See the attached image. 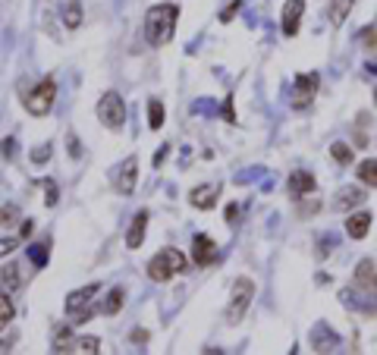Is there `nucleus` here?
Listing matches in <instances>:
<instances>
[{
  "label": "nucleus",
  "instance_id": "f257e3e1",
  "mask_svg": "<svg viewBox=\"0 0 377 355\" xmlns=\"http://www.w3.org/2000/svg\"><path fill=\"white\" fill-rule=\"evenodd\" d=\"M176 19H179L176 3H155L145 13V38H148V45L151 47L170 45L173 32H176Z\"/></svg>",
  "mask_w": 377,
  "mask_h": 355
},
{
  "label": "nucleus",
  "instance_id": "f03ea898",
  "mask_svg": "<svg viewBox=\"0 0 377 355\" xmlns=\"http://www.w3.org/2000/svg\"><path fill=\"white\" fill-rule=\"evenodd\" d=\"M185 264H189V258H185L179 249H163V252H157L155 258L148 261V277L155 283H167L176 274H183Z\"/></svg>",
  "mask_w": 377,
  "mask_h": 355
},
{
  "label": "nucleus",
  "instance_id": "7ed1b4c3",
  "mask_svg": "<svg viewBox=\"0 0 377 355\" xmlns=\"http://www.w3.org/2000/svg\"><path fill=\"white\" fill-rule=\"evenodd\" d=\"M251 299H255V283L249 277H239L233 283V293H229V305H227V324H239L249 311Z\"/></svg>",
  "mask_w": 377,
  "mask_h": 355
},
{
  "label": "nucleus",
  "instance_id": "20e7f679",
  "mask_svg": "<svg viewBox=\"0 0 377 355\" xmlns=\"http://www.w3.org/2000/svg\"><path fill=\"white\" fill-rule=\"evenodd\" d=\"M54 98H57V85H54V79H41L35 89L25 95V111H29L32 117H45V113H51Z\"/></svg>",
  "mask_w": 377,
  "mask_h": 355
},
{
  "label": "nucleus",
  "instance_id": "39448f33",
  "mask_svg": "<svg viewBox=\"0 0 377 355\" xmlns=\"http://www.w3.org/2000/svg\"><path fill=\"white\" fill-rule=\"evenodd\" d=\"M98 119H101L107 129H123L126 123V104L117 91H107V95L98 101Z\"/></svg>",
  "mask_w": 377,
  "mask_h": 355
},
{
  "label": "nucleus",
  "instance_id": "423d86ee",
  "mask_svg": "<svg viewBox=\"0 0 377 355\" xmlns=\"http://www.w3.org/2000/svg\"><path fill=\"white\" fill-rule=\"evenodd\" d=\"M318 73H299L296 82H293V107L296 111H302V107H308L311 101H315V95H318Z\"/></svg>",
  "mask_w": 377,
  "mask_h": 355
},
{
  "label": "nucleus",
  "instance_id": "0eeeda50",
  "mask_svg": "<svg viewBox=\"0 0 377 355\" xmlns=\"http://www.w3.org/2000/svg\"><path fill=\"white\" fill-rule=\"evenodd\" d=\"M135 183H139V157L129 154L117 170H113V189H117L119 195H133Z\"/></svg>",
  "mask_w": 377,
  "mask_h": 355
},
{
  "label": "nucleus",
  "instance_id": "6e6552de",
  "mask_svg": "<svg viewBox=\"0 0 377 355\" xmlns=\"http://www.w3.org/2000/svg\"><path fill=\"white\" fill-rule=\"evenodd\" d=\"M217 195H220V185L217 183H201L189 192V205L198 207V211H211L217 205Z\"/></svg>",
  "mask_w": 377,
  "mask_h": 355
},
{
  "label": "nucleus",
  "instance_id": "1a4fd4ad",
  "mask_svg": "<svg viewBox=\"0 0 377 355\" xmlns=\"http://www.w3.org/2000/svg\"><path fill=\"white\" fill-rule=\"evenodd\" d=\"M217 258V245L211 236H205V233H198V236L192 239V261L198 267H207V264H214Z\"/></svg>",
  "mask_w": 377,
  "mask_h": 355
},
{
  "label": "nucleus",
  "instance_id": "9d476101",
  "mask_svg": "<svg viewBox=\"0 0 377 355\" xmlns=\"http://www.w3.org/2000/svg\"><path fill=\"white\" fill-rule=\"evenodd\" d=\"M318 189V183H315V176L311 173H305V170H296V173H289V179H286V192H289V198H305L308 192H315Z\"/></svg>",
  "mask_w": 377,
  "mask_h": 355
},
{
  "label": "nucleus",
  "instance_id": "9b49d317",
  "mask_svg": "<svg viewBox=\"0 0 377 355\" xmlns=\"http://www.w3.org/2000/svg\"><path fill=\"white\" fill-rule=\"evenodd\" d=\"M302 13H305V0H286L283 7V16H280V25H283V35H296L299 32V23H302Z\"/></svg>",
  "mask_w": 377,
  "mask_h": 355
},
{
  "label": "nucleus",
  "instance_id": "f8f14e48",
  "mask_svg": "<svg viewBox=\"0 0 377 355\" xmlns=\"http://www.w3.org/2000/svg\"><path fill=\"white\" fill-rule=\"evenodd\" d=\"M355 289L377 299V274L371 261H358V267H355Z\"/></svg>",
  "mask_w": 377,
  "mask_h": 355
},
{
  "label": "nucleus",
  "instance_id": "ddd939ff",
  "mask_svg": "<svg viewBox=\"0 0 377 355\" xmlns=\"http://www.w3.org/2000/svg\"><path fill=\"white\" fill-rule=\"evenodd\" d=\"M98 293V283H89V286L76 289V293H69L67 299V314H79V311H85L91 305V299H95Z\"/></svg>",
  "mask_w": 377,
  "mask_h": 355
},
{
  "label": "nucleus",
  "instance_id": "4468645a",
  "mask_svg": "<svg viewBox=\"0 0 377 355\" xmlns=\"http://www.w3.org/2000/svg\"><path fill=\"white\" fill-rule=\"evenodd\" d=\"M145 229H148V211H139L133 217V227L126 233V249H141L145 242Z\"/></svg>",
  "mask_w": 377,
  "mask_h": 355
},
{
  "label": "nucleus",
  "instance_id": "2eb2a0df",
  "mask_svg": "<svg viewBox=\"0 0 377 355\" xmlns=\"http://www.w3.org/2000/svg\"><path fill=\"white\" fill-rule=\"evenodd\" d=\"M368 229H371V214L368 211H355V214L346 220V233L352 239H365L368 236Z\"/></svg>",
  "mask_w": 377,
  "mask_h": 355
},
{
  "label": "nucleus",
  "instance_id": "dca6fc26",
  "mask_svg": "<svg viewBox=\"0 0 377 355\" xmlns=\"http://www.w3.org/2000/svg\"><path fill=\"white\" fill-rule=\"evenodd\" d=\"M362 201H365V192L358 185H346V189L336 192V207H340V211H352V207H358Z\"/></svg>",
  "mask_w": 377,
  "mask_h": 355
},
{
  "label": "nucleus",
  "instance_id": "f3484780",
  "mask_svg": "<svg viewBox=\"0 0 377 355\" xmlns=\"http://www.w3.org/2000/svg\"><path fill=\"white\" fill-rule=\"evenodd\" d=\"M355 3H358V0H330V23L336 25V29L349 19V13H352Z\"/></svg>",
  "mask_w": 377,
  "mask_h": 355
},
{
  "label": "nucleus",
  "instance_id": "a211bd4d",
  "mask_svg": "<svg viewBox=\"0 0 377 355\" xmlns=\"http://www.w3.org/2000/svg\"><path fill=\"white\" fill-rule=\"evenodd\" d=\"M355 176H358V183L368 185V189H377V161H362Z\"/></svg>",
  "mask_w": 377,
  "mask_h": 355
},
{
  "label": "nucleus",
  "instance_id": "6ab92c4d",
  "mask_svg": "<svg viewBox=\"0 0 377 355\" xmlns=\"http://www.w3.org/2000/svg\"><path fill=\"white\" fill-rule=\"evenodd\" d=\"M123 299H126V293L119 286L111 289V293H107V299L101 302V311H104V314H111V318H113V314H119V308H123Z\"/></svg>",
  "mask_w": 377,
  "mask_h": 355
},
{
  "label": "nucleus",
  "instance_id": "aec40b11",
  "mask_svg": "<svg viewBox=\"0 0 377 355\" xmlns=\"http://www.w3.org/2000/svg\"><path fill=\"white\" fill-rule=\"evenodd\" d=\"M163 117H167V111H163V104L157 101V98H151V101H148V126L155 129V133L163 126Z\"/></svg>",
  "mask_w": 377,
  "mask_h": 355
},
{
  "label": "nucleus",
  "instance_id": "412c9836",
  "mask_svg": "<svg viewBox=\"0 0 377 355\" xmlns=\"http://www.w3.org/2000/svg\"><path fill=\"white\" fill-rule=\"evenodd\" d=\"M63 23H67V29H79L82 25V3L79 0H69L67 10H63Z\"/></svg>",
  "mask_w": 377,
  "mask_h": 355
},
{
  "label": "nucleus",
  "instance_id": "4be33fe9",
  "mask_svg": "<svg viewBox=\"0 0 377 355\" xmlns=\"http://www.w3.org/2000/svg\"><path fill=\"white\" fill-rule=\"evenodd\" d=\"M330 157L340 163V167H346V163H352V148H349L346 141H333V145H330Z\"/></svg>",
  "mask_w": 377,
  "mask_h": 355
},
{
  "label": "nucleus",
  "instance_id": "5701e85b",
  "mask_svg": "<svg viewBox=\"0 0 377 355\" xmlns=\"http://www.w3.org/2000/svg\"><path fill=\"white\" fill-rule=\"evenodd\" d=\"M69 352H85V355H98V352H101V340H98V336H82V340H76V346L69 349Z\"/></svg>",
  "mask_w": 377,
  "mask_h": 355
},
{
  "label": "nucleus",
  "instance_id": "b1692460",
  "mask_svg": "<svg viewBox=\"0 0 377 355\" xmlns=\"http://www.w3.org/2000/svg\"><path fill=\"white\" fill-rule=\"evenodd\" d=\"M19 220H23V214H19V207H16V205H3V207H0V227L13 229Z\"/></svg>",
  "mask_w": 377,
  "mask_h": 355
},
{
  "label": "nucleus",
  "instance_id": "393cba45",
  "mask_svg": "<svg viewBox=\"0 0 377 355\" xmlns=\"http://www.w3.org/2000/svg\"><path fill=\"white\" fill-rule=\"evenodd\" d=\"M19 283H23V280H19V271H16V264L7 267V271H0V286L7 289V293H10V289L16 293V289H19Z\"/></svg>",
  "mask_w": 377,
  "mask_h": 355
},
{
  "label": "nucleus",
  "instance_id": "a878e982",
  "mask_svg": "<svg viewBox=\"0 0 377 355\" xmlns=\"http://www.w3.org/2000/svg\"><path fill=\"white\" fill-rule=\"evenodd\" d=\"M13 314H16L13 299H10L7 293H0V327H3V324H10V321H13Z\"/></svg>",
  "mask_w": 377,
  "mask_h": 355
},
{
  "label": "nucleus",
  "instance_id": "bb28decb",
  "mask_svg": "<svg viewBox=\"0 0 377 355\" xmlns=\"http://www.w3.org/2000/svg\"><path fill=\"white\" fill-rule=\"evenodd\" d=\"M29 255H32V261H35V264H45V261H47V245H32Z\"/></svg>",
  "mask_w": 377,
  "mask_h": 355
},
{
  "label": "nucleus",
  "instance_id": "cd10ccee",
  "mask_svg": "<svg viewBox=\"0 0 377 355\" xmlns=\"http://www.w3.org/2000/svg\"><path fill=\"white\" fill-rule=\"evenodd\" d=\"M239 10H242V0H233V3H229V7L220 13V23H229V19H233V16H236Z\"/></svg>",
  "mask_w": 377,
  "mask_h": 355
},
{
  "label": "nucleus",
  "instance_id": "c85d7f7f",
  "mask_svg": "<svg viewBox=\"0 0 377 355\" xmlns=\"http://www.w3.org/2000/svg\"><path fill=\"white\" fill-rule=\"evenodd\" d=\"M47 157H51V145H41V151H32V161H35V163H45L47 161Z\"/></svg>",
  "mask_w": 377,
  "mask_h": 355
},
{
  "label": "nucleus",
  "instance_id": "c756f323",
  "mask_svg": "<svg viewBox=\"0 0 377 355\" xmlns=\"http://www.w3.org/2000/svg\"><path fill=\"white\" fill-rule=\"evenodd\" d=\"M13 249H16V239H0V258H7Z\"/></svg>",
  "mask_w": 377,
  "mask_h": 355
},
{
  "label": "nucleus",
  "instance_id": "7c9ffc66",
  "mask_svg": "<svg viewBox=\"0 0 377 355\" xmlns=\"http://www.w3.org/2000/svg\"><path fill=\"white\" fill-rule=\"evenodd\" d=\"M315 211H321V201L318 198H315V201H308V205H302V207H299V214H315Z\"/></svg>",
  "mask_w": 377,
  "mask_h": 355
},
{
  "label": "nucleus",
  "instance_id": "2f4dec72",
  "mask_svg": "<svg viewBox=\"0 0 377 355\" xmlns=\"http://www.w3.org/2000/svg\"><path fill=\"white\" fill-rule=\"evenodd\" d=\"M47 207H54V205H57V185H54V183H47Z\"/></svg>",
  "mask_w": 377,
  "mask_h": 355
},
{
  "label": "nucleus",
  "instance_id": "473e14b6",
  "mask_svg": "<svg viewBox=\"0 0 377 355\" xmlns=\"http://www.w3.org/2000/svg\"><path fill=\"white\" fill-rule=\"evenodd\" d=\"M223 117H227V123H236V117H233V98H227V104H223Z\"/></svg>",
  "mask_w": 377,
  "mask_h": 355
},
{
  "label": "nucleus",
  "instance_id": "72a5a7b5",
  "mask_svg": "<svg viewBox=\"0 0 377 355\" xmlns=\"http://www.w3.org/2000/svg\"><path fill=\"white\" fill-rule=\"evenodd\" d=\"M16 154V141L13 139H3V157H13Z\"/></svg>",
  "mask_w": 377,
  "mask_h": 355
},
{
  "label": "nucleus",
  "instance_id": "f704fd0d",
  "mask_svg": "<svg viewBox=\"0 0 377 355\" xmlns=\"http://www.w3.org/2000/svg\"><path fill=\"white\" fill-rule=\"evenodd\" d=\"M167 154H170V148H167V145H163V148H161V151H157V154H155V167H161V163L167 161Z\"/></svg>",
  "mask_w": 377,
  "mask_h": 355
},
{
  "label": "nucleus",
  "instance_id": "c9c22d12",
  "mask_svg": "<svg viewBox=\"0 0 377 355\" xmlns=\"http://www.w3.org/2000/svg\"><path fill=\"white\" fill-rule=\"evenodd\" d=\"M19 229H23V236H29V233H32V220H23V227H19Z\"/></svg>",
  "mask_w": 377,
  "mask_h": 355
},
{
  "label": "nucleus",
  "instance_id": "e433bc0d",
  "mask_svg": "<svg viewBox=\"0 0 377 355\" xmlns=\"http://www.w3.org/2000/svg\"><path fill=\"white\" fill-rule=\"evenodd\" d=\"M374 104H377V89H374Z\"/></svg>",
  "mask_w": 377,
  "mask_h": 355
}]
</instances>
